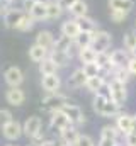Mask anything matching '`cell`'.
<instances>
[{
    "label": "cell",
    "instance_id": "8",
    "mask_svg": "<svg viewBox=\"0 0 136 146\" xmlns=\"http://www.w3.org/2000/svg\"><path fill=\"white\" fill-rule=\"evenodd\" d=\"M43 129V119L39 115H31L24 121L22 124V131H24V136H27L29 139H33L34 136Z\"/></svg>",
    "mask_w": 136,
    "mask_h": 146
},
{
    "label": "cell",
    "instance_id": "48",
    "mask_svg": "<svg viewBox=\"0 0 136 146\" xmlns=\"http://www.w3.org/2000/svg\"><path fill=\"white\" fill-rule=\"evenodd\" d=\"M27 146H36V145H27Z\"/></svg>",
    "mask_w": 136,
    "mask_h": 146
},
{
    "label": "cell",
    "instance_id": "28",
    "mask_svg": "<svg viewBox=\"0 0 136 146\" xmlns=\"http://www.w3.org/2000/svg\"><path fill=\"white\" fill-rule=\"evenodd\" d=\"M58 65L55 63V60L51 58V56H48V58H44L41 63H39V73L41 75H51V73H58Z\"/></svg>",
    "mask_w": 136,
    "mask_h": 146
},
{
    "label": "cell",
    "instance_id": "47",
    "mask_svg": "<svg viewBox=\"0 0 136 146\" xmlns=\"http://www.w3.org/2000/svg\"><path fill=\"white\" fill-rule=\"evenodd\" d=\"M7 146H17V145H7Z\"/></svg>",
    "mask_w": 136,
    "mask_h": 146
},
{
    "label": "cell",
    "instance_id": "16",
    "mask_svg": "<svg viewBox=\"0 0 136 146\" xmlns=\"http://www.w3.org/2000/svg\"><path fill=\"white\" fill-rule=\"evenodd\" d=\"M31 17H33L36 22L39 21H48V7H46V0L43 2H36L33 5V9L27 12Z\"/></svg>",
    "mask_w": 136,
    "mask_h": 146
},
{
    "label": "cell",
    "instance_id": "6",
    "mask_svg": "<svg viewBox=\"0 0 136 146\" xmlns=\"http://www.w3.org/2000/svg\"><path fill=\"white\" fill-rule=\"evenodd\" d=\"M61 110H63V112L68 115V119L71 121V124H73V126H80V124H83V122L87 121V119H85L83 110L80 109L77 104L68 102V104H65V106L61 107Z\"/></svg>",
    "mask_w": 136,
    "mask_h": 146
},
{
    "label": "cell",
    "instance_id": "44",
    "mask_svg": "<svg viewBox=\"0 0 136 146\" xmlns=\"http://www.w3.org/2000/svg\"><path fill=\"white\" fill-rule=\"evenodd\" d=\"M131 56H136V46L133 48V51H131Z\"/></svg>",
    "mask_w": 136,
    "mask_h": 146
},
{
    "label": "cell",
    "instance_id": "49",
    "mask_svg": "<svg viewBox=\"0 0 136 146\" xmlns=\"http://www.w3.org/2000/svg\"><path fill=\"white\" fill-rule=\"evenodd\" d=\"M0 12H2V9H0Z\"/></svg>",
    "mask_w": 136,
    "mask_h": 146
},
{
    "label": "cell",
    "instance_id": "12",
    "mask_svg": "<svg viewBox=\"0 0 136 146\" xmlns=\"http://www.w3.org/2000/svg\"><path fill=\"white\" fill-rule=\"evenodd\" d=\"M5 100H7L9 106L19 107L26 102V94L21 87H9V90L5 92Z\"/></svg>",
    "mask_w": 136,
    "mask_h": 146
},
{
    "label": "cell",
    "instance_id": "26",
    "mask_svg": "<svg viewBox=\"0 0 136 146\" xmlns=\"http://www.w3.org/2000/svg\"><path fill=\"white\" fill-rule=\"evenodd\" d=\"M46 7H48V21H56L65 12L56 0H46Z\"/></svg>",
    "mask_w": 136,
    "mask_h": 146
},
{
    "label": "cell",
    "instance_id": "9",
    "mask_svg": "<svg viewBox=\"0 0 136 146\" xmlns=\"http://www.w3.org/2000/svg\"><path fill=\"white\" fill-rule=\"evenodd\" d=\"M41 87H43V90L48 92V94H56V92H60V88H61V78H60V75H58V73L43 75V78H41Z\"/></svg>",
    "mask_w": 136,
    "mask_h": 146
},
{
    "label": "cell",
    "instance_id": "41",
    "mask_svg": "<svg viewBox=\"0 0 136 146\" xmlns=\"http://www.w3.org/2000/svg\"><path fill=\"white\" fill-rule=\"evenodd\" d=\"M56 2L60 3V7H61V9H63L65 12H68V10L71 9V5H73V3H75L77 0H56Z\"/></svg>",
    "mask_w": 136,
    "mask_h": 146
},
{
    "label": "cell",
    "instance_id": "21",
    "mask_svg": "<svg viewBox=\"0 0 136 146\" xmlns=\"http://www.w3.org/2000/svg\"><path fill=\"white\" fill-rule=\"evenodd\" d=\"M71 46H73V39L60 33V36L55 37V44H53V49L51 51H67L68 53Z\"/></svg>",
    "mask_w": 136,
    "mask_h": 146
},
{
    "label": "cell",
    "instance_id": "36",
    "mask_svg": "<svg viewBox=\"0 0 136 146\" xmlns=\"http://www.w3.org/2000/svg\"><path fill=\"white\" fill-rule=\"evenodd\" d=\"M82 70H83V73H85L89 78H90V76H97V75H102V70H101V66L97 65V61L82 65Z\"/></svg>",
    "mask_w": 136,
    "mask_h": 146
},
{
    "label": "cell",
    "instance_id": "10",
    "mask_svg": "<svg viewBox=\"0 0 136 146\" xmlns=\"http://www.w3.org/2000/svg\"><path fill=\"white\" fill-rule=\"evenodd\" d=\"M3 80L9 87H21L24 82V73L19 66H9L3 72Z\"/></svg>",
    "mask_w": 136,
    "mask_h": 146
},
{
    "label": "cell",
    "instance_id": "38",
    "mask_svg": "<svg viewBox=\"0 0 136 146\" xmlns=\"http://www.w3.org/2000/svg\"><path fill=\"white\" fill-rule=\"evenodd\" d=\"M14 119V115H12V112L9 109H0V127H3L7 122H10Z\"/></svg>",
    "mask_w": 136,
    "mask_h": 146
},
{
    "label": "cell",
    "instance_id": "40",
    "mask_svg": "<svg viewBox=\"0 0 136 146\" xmlns=\"http://www.w3.org/2000/svg\"><path fill=\"white\" fill-rule=\"evenodd\" d=\"M124 143L126 146H136V133H128L124 136Z\"/></svg>",
    "mask_w": 136,
    "mask_h": 146
},
{
    "label": "cell",
    "instance_id": "18",
    "mask_svg": "<svg viewBox=\"0 0 136 146\" xmlns=\"http://www.w3.org/2000/svg\"><path fill=\"white\" fill-rule=\"evenodd\" d=\"M68 14H70V17H73V19H80V17H83V15H89V3H87L85 0H77V2L71 5V9L68 10Z\"/></svg>",
    "mask_w": 136,
    "mask_h": 146
},
{
    "label": "cell",
    "instance_id": "37",
    "mask_svg": "<svg viewBox=\"0 0 136 146\" xmlns=\"http://www.w3.org/2000/svg\"><path fill=\"white\" fill-rule=\"evenodd\" d=\"M75 146H97V145H95V141L92 139V136H89V134H80L78 139H77V143H75Z\"/></svg>",
    "mask_w": 136,
    "mask_h": 146
},
{
    "label": "cell",
    "instance_id": "14",
    "mask_svg": "<svg viewBox=\"0 0 136 146\" xmlns=\"http://www.w3.org/2000/svg\"><path fill=\"white\" fill-rule=\"evenodd\" d=\"M133 126H135V119H133L131 114H128V112H121V114L116 117V127L119 129L121 134L126 136L128 133H131V131H133Z\"/></svg>",
    "mask_w": 136,
    "mask_h": 146
},
{
    "label": "cell",
    "instance_id": "13",
    "mask_svg": "<svg viewBox=\"0 0 136 146\" xmlns=\"http://www.w3.org/2000/svg\"><path fill=\"white\" fill-rule=\"evenodd\" d=\"M87 80H89V76L83 73L82 66H80V68L73 70L71 75L68 76L67 87H68V88H73V90H77V88H83V87H85V83H87Z\"/></svg>",
    "mask_w": 136,
    "mask_h": 146
},
{
    "label": "cell",
    "instance_id": "45",
    "mask_svg": "<svg viewBox=\"0 0 136 146\" xmlns=\"http://www.w3.org/2000/svg\"><path fill=\"white\" fill-rule=\"evenodd\" d=\"M60 146H73V145H67V143H63V145H60Z\"/></svg>",
    "mask_w": 136,
    "mask_h": 146
},
{
    "label": "cell",
    "instance_id": "42",
    "mask_svg": "<svg viewBox=\"0 0 136 146\" xmlns=\"http://www.w3.org/2000/svg\"><path fill=\"white\" fill-rule=\"evenodd\" d=\"M128 70L133 76H136V56H131V60L128 61Z\"/></svg>",
    "mask_w": 136,
    "mask_h": 146
},
{
    "label": "cell",
    "instance_id": "7",
    "mask_svg": "<svg viewBox=\"0 0 136 146\" xmlns=\"http://www.w3.org/2000/svg\"><path fill=\"white\" fill-rule=\"evenodd\" d=\"M51 129L56 133H61L63 129H67V127H70V126H73L71 124V121L68 119V115L63 112L61 109H58V110H55V112H51Z\"/></svg>",
    "mask_w": 136,
    "mask_h": 146
},
{
    "label": "cell",
    "instance_id": "43",
    "mask_svg": "<svg viewBox=\"0 0 136 146\" xmlns=\"http://www.w3.org/2000/svg\"><path fill=\"white\" fill-rule=\"evenodd\" d=\"M37 146H60V145L56 143V139H44L41 145H37Z\"/></svg>",
    "mask_w": 136,
    "mask_h": 146
},
{
    "label": "cell",
    "instance_id": "23",
    "mask_svg": "<svg viewBox=\"0 0 136 146\" xmlns=\"http://www.w3.org/2000/svg\"><path fill=\"white\" fill-rule=\"evenodd\" d=\"M77 58L80 60L82 65H85V63H94V61L97 60V51H95L92 46H89V48H82V49H78Z\"/></svg>",
    "mask_w": 136,
    "mask_h": 146
},
{
    "label": "cell",
    "instance_id": "30",
    "mask_svg": "<svg viewBox=\"0 0 136 146\" xmlns=\"http://www.w3.org/2000/svg\"><path fill=\"white\" fill-rule=\"evenodd\" d=\"M123 106H119V104H116L114 100H107V104L104 106V110H102V117H117L123 110H121Z\"/></svg>",
    "mask_w": 136,
    "mask_h": 146
},
{
    "label": "cell",
    "instance_id": "29",
    "mask_svg": "<svg viewBox=\"0 0 136 146\" xmlns=\"http://www.w3.org/2000/svg\"><path fill=\"white\" fill-rule=\"evenodd\" d=\"M111 78H114V80H119V82H124V83H128V82L133 78V75L129 73L128 66H119V68H112V72H111Z\"/></svg>",
    "mask_w": 136,
    "mask_h": 146
},
{
    "label": "cell",
    "instance_id": "3",
    "mask_svg": "<svg viewBox=\"0 0 136 146\" xmlns=\"http://www.w3.org/2000/svg\"><path fill=\"white\" fill-rule=\"evenodd\" d=\"M112 46V34L109 31H104L99 29L94 33L92 37V48L97 51V53H104V51H109Z\"/></svg>",
    "mask_w": 136,
    "mask_h": 146
},
{
    "label": "cell",
    "instance_id": "39",
    "mask_svg": "<svg viewBox=\"0 0 136 146\" xmlns=\"http://www.w3.org/2000/svg\"><path fill=\"white\" fill-rule=\"evenodd\" d=\"M97 146H119V139H112V138H102L99 139Z\"/></svg>",
    "mask_w": 136,
    "mask_h": 146
},
{
    "label": "cell",
    "instance_id": "33",
    "mask_svg": "<svg viewBox=\"0 0 136 146\" xmlns=\"http://www.w3.org/2000/svg\"><path fill=\"white\" fill-rule=\"evenodd\" d=\"M128 12H124V10H116V9H109V19H111V22H114V24H123L126 19H128Z\"/></svg>",
    "mask_w": 136,
    "mask_h": 146
},
{
    "label": "cell",
    "instance_id": "46",
    "mask_svg": "<svg viewBox=\"0 0 136 146\" xmlns=\"http://www.w3.org/2000/svg\"><path fill=\"white\" fill-rule=\"evenodd\" d=\"M33 2H43V0H33Z\"/></svg>",
    "mask_w": 136,
    "mask_h": 146
},
{
    "label": "cell",
    "instance_id": "4",
    "mask_svg": "<svg viewBox=\"0 0 136 146\" xmlns=\"http://www.w3.org/2000/svg\"><path fill=\"white\" fill-rule=\"evenodd\" d=\"M26 14L27 12L22 7H9L7 10H3V24H5V27L7 29H15Z\"/></svg>",
    "mask_w": 136,
    "mask_h": 146
},
{
    "label": "cell",
    "instance_id": "24",
    "mask_svg": "<svg viewBox=\"0 0 136 146\" xmlns=\"http://www.w3.org/2000/svg\"><path fill=\"white\" fill-rule=\"evenodd\" d=\"M49 56L55 60V63L58 65V68H67L68 65L71 63V60H73L67 51H49Z\"/></svg>",
    "mask_w": 136,
    "mask_h": 146
},
{
    "label": "cell",
    "instance_id": "25",
    "mask_svg": "<svg viewBox=\"0 0 136 146\" xmlns=\"http://www.w3.org/2000/svg\"><path fill=\"white\" fill-rule=\"evenodd\" d=\"M78 136H80V133L77 131V126H70V127L63 129V131L60 133L61 141H63V143H67V145H73V146H75V143H77Z\"/></svg>",
    "mask_w": 136,
    "mask_h": 146
},
{
    "label": "cell",
    "instance_id": "20",
    "mask_svg": "<svg viewBox=\"0 0 136 146\" xmlns=\"http://www.w3.org/2000/svg\"><path fill=\"white\" fill-rule=\"evenodd\" d=\"M34 42H37L39 46H43V48H46V49L51 51L53 49V44H55V36H53L51 31H39Z\"/></svg>",
    "mask_w": 136,
    "mask_h": 146
},
{
    "label": "cell",
    "instance_id": "17",
    "mask_svg": "<svg viewBox=\"0 0 136 146\" xmlns=\"http://www.w3.org/2000/svg\"><path fill=\"white\" fill-rule=\"evenodd\" d=\"M49 56V49L39 46L37 42H34L33 46H29V60L34 61V63H41L44 58Z\"/></svg>",
    "mask_w": 136,
    "mask_h": 146
},
{
    "label": "cell",
    "instance_id": "31",
    "mask_svg": "<svg viewBox=\"0 0 136 146\" xmlns=\"http://www.w3.org/2000/svg\"><path fill=\"white\" fill-rule=\"evenodd\" d=\"M92 37H94V33H80L78 36L73 39V42H75V46L78 48V49H82V48H89V46H92Z\"/></svg>",
    "mask_w": 136,
    "mask_h": 146
},
{
    "label": "cell",
    "instance_id": "1",
    "mask_svg": "<svg viewBox=\"0 0 136 146\" xmlns=\"http://www.w3.org/2000/svg\"><path fill=\"white\" fill-rule=\"evenodd\" d=\"M107 83H109V90H111V100H114L119 106L126 104V100H128V83L114 80V78L107 80Z\"/></svg>",
    "mask_w": 136,
    "mask_h": 146
},
{
    "label": "cell",
    "instance_id": "2",
    "mask_svg": "<svg viewBox=\"0 0 136 146\" xmlns=\"http://www.w3.org/2000/svg\"><path fill=\"white\" fill-rule=\"evenodd\" d=\"M70 102V99H68L65 94H61V92H56V94H48L43 100H41V107L44 110H48V112H55V110L61 109L65 104Z\"/></svg>",
    "mask_w": 136,
    "mask_h": 146
},
{
    "label": "cell",
    "instance_id": "22",
    "mask_svg": "<svg viewBox=\"0 0 136 146\" xmlns=\"http://www.w3.org/2000/svg\"><path fill=\"white\" fill-rule=\"evenodd\" d=\"M105 83H107V80H105V76H102V75L90 76V78L87 80V83H85V88H87L90 94H97Z\"/></svg>",
    "mask_w": 136,
    "mask_h": 146
},
{
    "label": "cell",
    "instance_id": "19",
    "mask_svg": "<svg viewBox=\"0 0 136 146\" xmlns=\"http://www.w3.org/2000/svg\"><path fill=\"white\" fill-rule=\"evenodd\" d=\"M77 22L80 26V31H83V33H95V31H99V22L95 19H92L90 15H83V17L77 19Z\"/></svg>",
    "mask_w": 136,
    "mask_h": 146
},
{
    "label": "cell",
    "instance_id": "11",
    "mask_svg": "<svg viewBox=\"0 0 136 146\" xmlns=\"http://www.w3.org/2000/svg\"><path fill=\"white\" fill-rule=\"evenodd\" d=\"M131 60V53L124 48H117L111 51V66L119 68V66H128V61Z\"/></svg>",
    "mask_w": 136,
    "mask_h": 146
},
{
    "label": "cell",
    "instance_id": "27",
    "mask_svg": "<svg viewBox=\"0 0 136 146\" xmlns=\"http://www.w3.org/2000/svg\"><path fill=\"white\" fill-rule=\"evenodd\" d=\"M107 7L116 10H124L129 14L135 9V0H107Z\"/></svg>",
    "mask_w": 136,
    "mask_h": 146
},
{
    "label": "cell",
    "instance_id": "32",
    "mask_svg": "<svg viewBox=\"0 0 136 146\" xmlns=\"http://www.w3.org/2000/svg\"><path fill=\"white\" fill-rule=\"evenodd\" d=\"M107 100H111V99L105 97V95H102V94H94V100H92V109H94V112L101 115L102 110H104V106L107 104Z\"/></svg>",
    "mask_w": 136,
    "mask_h": 146
},
{
    "label": "cell",
    "instance_id": "5",
    "mask_svg": "<svg viewBox=\"0 0 136 146\" xmlns=\"http://www.w3.org/2000/svg\"><path fill=\"white\" fill-rule=\"evenodd\" d=\"M2 134H3V138H5L7 141H17V139L24 134L22 124H21L19 121L12 119L10 122H7V124L2 127Z\"/></svg>",
    "mask_w": 136,
    "mask_h": 146
},
{
    "label": "cell",
    "instance_id": "34",
    "mask_svg": "<svg viewBox=\"0 0 136 146\" xmlns=\"http://www.w3.org/2000/svg\"><path fill=\"white\" fill-rule=\"evenodd\" d=\"M135 46H136V31H128V33L123 36V48L131 53Z\"/></svg>",
    "mask_w": 136,
    "mask_h": 146
},
{
    "label": "cell",
    "instance_id": "15",
    "mask_svg": "<svg viewBox=\"0 0 136 146\" xmlns=\"http://www.w3.org/2000/svg\"><path fill=\"white\" fill-rule=\"evenodd\" d=\"M60 33L65 34V36H68V37H71V39H75L82 31H80V26H78L77 19L70 17V19H67V21L61 22V26H60Z\"/></svg>",
    "mask_w": 136,
    "mask_h": 146
},
{
    "label": "cell",
    "instance_id": "35",
    "mask_svg": "<svg viewBox=\"0 0 136 146\" xmlns=\"http://www.w3.org/2000/svg\"><path fill=\"white\" fill-rule=\"evenodd\" d=\"M34 24H36V21H34L33 17L29 15V14H26L24 17H22V21L19 22V26L15 27V31H21V33H27V31H31L34 27Z\"/></svg>",
    "mask_w": 136,
    "mask_h": 146
}]
</instances>
